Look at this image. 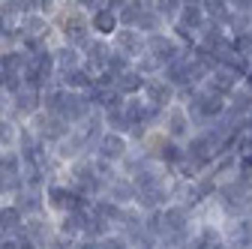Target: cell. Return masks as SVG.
Returning a JSON list of instances; mask_svg holds the SVG:
<instances>
[{"instance_id": "obj_1", "label": "cell", "mask_w": 252, "mask_h": 249, "mask_svg": "<svg viewBox=\"0 0 252 249\" xmlns=\"http://www.w3.org/2000/svg\"><path fill=\"white\" fill-rule=\"evenodd\" d=\"M45 105H48L60 120H66V123H72V120H78V117H84V114L90 111V102H87L84 96H78V93H66V90L48 93V96H45Z\"/></svg>"}, {"instance_id": "obj_2", "label": "cell", "mask_w": 252, "mask_h": 249, "mask_svg": "<svg viewBox=\"0 0 252 249\" xmlns=\"http://www.w3.org/2000/svg\"><path fill=\"white\" fill-rule=\"evenodd\" d=\"M183 54H186V51H183V42H180L177 36L156 33V36L147 39V57H153L162 69H165L168 63H174L177 57H183Z\"/></svg>"}, {"instance_id": "obj_3", "label": "cell", "mask_w": 252, "mask_h": 249, "mask_svg": "<svg viewBox=\"0 0 252 249\" xmlns=\"http://www.w3.org/2000/svg\"><path fill=\"white\" fill-rule=\"evenodd\" d=\"M162 78L174 87V90H195V72H192V51L177 57L174 63H168L162 69Z\"/></svg>"}, {"instance_id": "obj_4", "label": "cell", "mask_w": 252, "mask_h": 249, "mask_svg": "<svg viewBox=\"0 0 252 249\" xmlns=\"http://www.w3.org/2000/svg\"><path fill=\"white\" fill-rule=\"evenodd\" d=\"M192 117H189V111H186V105H171L168 111H165V135L171 138V141H189L195 132H192Z\"/></svg>"}, {"instance_id": "obj_5", "label": "cell", "mask_w": 252, "mask_h": 249, "mask_svg": "<svg viewBox=\"0 0 252 249\" xmlns=\"http://www.w3.org/2000/svg\"><path fill=\"white\" fill-rule=\"evenodd\" d=\"M174 93L177 90L165 78H147V84H144V102L153 105V108H159V111H165L174 102Z\"/></svg>"}, {"instance_id": "obj_6", "label": "cell", "mask_w": 252, "mask_h": 249, "mask_svg": "<svg viewBox=\"0 0 252 249\" xmlns=\"http://www.w3.org/2000/svg\"><path fill=\"white\" fill-rule=\"evenodd\" d=\"M117 54H123V57H144L147 54V39L138 33V30L123 27V30H117Z\"/></svg>"}, {"instance_id": "obj_7", "label": "cell", "mask_w": 252, "mask_h": 249, "mask_svg": "<svg viewBox=\"0 0 252 249\" xmlns=\"http://www.w3.org/2000/svg\"><path fill=\"white\" fill-rule=\"evenodd\" d=\"M162 219H165V237L168 234H189V207L168 204L162 210Z\"/></svg>"}, {"instance_id": "obj_8", "label": "cell", "mask_w": 252, "mask_h": 249, "mask_svg": "<svg viewBox=\"0 0 252 249\" xmlns=\"http://www.w3.org/2000/svg\"><path fill=\"white\" fill-rule=\"evenodd\" d=\"M159 27H162V15L156 12V6H147V3H138V21H135V30L141 33H150V36H156L159 33Z\"/></svg>"}, {"instance_id": "obj_9", "label": "cell", "mask_w": 252, "mask_h": 249, "mask_svg": "<svg viewBox=\"0 0 252 249\" xmlns=\"http://www.w3.org/2000/svg\"><path fill=\"white\" fill-rule=\"evenodd\" d=\"M144 84H147V78H144V72H123V75H117V81H114V90L117 93H135V90H144Z\"/></svg>"}, {"instance_id": "obj_10", "label": "cell", "mask_w": 252, "mask_h": 249, "mask_svg": "<svg viewBox=\"0 0 252 249\" xmlns=\"http://www.w3.org/2000/svg\"><path fill=\"white\" fill-rule=\"evenodd\" d=\"M87 30H90V24L81 15H75V12L63 21V33H66V39H72V42H84L87 39Z\"/></svg>"}, {"instance_id": "obj_11", "label": "cell", "mask_w": 252, "mask_h": 249, "mask_svg": "<svg viewBox=\"0 0 252 249\" xmlns=\"http://www.w3.org/2000/svg\"><path fill=\"white\" fill-rule=\"evenodd\" d=\"M51 204H54V207H60V210H66V213L81 210L78 195H75V192H69V189H63V186H54V189H51Z\"/></svg>"}, {"instance_id": "obj_12", "label": "cell", "mask_w": 252, "mask_h": 249, "mask_svg": "<svg viewBox=\"0 0 252 249\" xmlns=\"http://www.w3.org/2000/svg\"><path fill=\"white\" fill-rule=\"evenodd\" d=\"M99 153H102V159H120L123 153H126V141H123V135H105L102 141H99Z\"/></svg>"}, {"instance_id": "obj_13", "label": "cell", "mask_w": 252, "mask_h": 249, "mask_svg": "<svg viewBox=\"0 0 252 249\" xmlns=\"http://www.w3.org/2000/svg\"><path fill=\"white\" fill-rule=\"evenodd\" d=\"M39 132H42V138H63L66 135V120H60L57 114L54 117H42L39 120Z\"/></svg>"}, {"instance_id": "obj_14", "label": "cell", "mask_w": 252, "mask_h": 249, "mask_svg": "<svg viewBox=\"0 0 252 249\" xmlns=\"http://www.w3.org/2000/svg\"><path fill=\"white\" fill-rule=\"evenodd\" d=\"M93 30H99V33H114L117 30V12H111V9H96L93 12Z\"/></svg>"}, {"instance_id": "obj_15", "label": "cell", "mask_w": 252, "mask_h": 249, "mask_svg": "<svg viewBox=\"0 0 252 249\" xmlns=\"http://www.w3.org/2000/svg\"><path fill=\"white\" fill-rule=\"evenodd\" d=\"M75 180H78L81 195H90V192L99 189V177H96V171H93V168H78L75 171Z\"/></svg>"}, {"instance_id": "obj_16", "label": "cell", "mask_w": 252, "mask_h": 249, "mask_svg": "<svg viewBox=\"0 0 252 249\" xmlns=\"http://www.w3.org/2000/svg\"><path fill=\"white\" fill-rule=\"evenodd\" d=\"M18 228H21V210L3 207L0 210V231H18Z\"/></svg>"}, {"instance_id": "obj_17", "label": "cell", "mask_w": 252, "mask_h": 249, "mask_svg": "<svg viewBox=\"0 0 252 249\" xmlns=\"http://www.w3.org/2000/svg\"><path fill=\"white\" fill-rule=\"evenodd\" d=\"M111 195H114V201H132V198H138L135 186L126 183V180H117V183L111 186Z\"/></svg>"}, {"instance_id": "obj_18", "label": "cell", "mask_w": 252, "mask_h": 249, "mask_svg": "<svg viewBox=\"0 0 252 249\" xmlns=\"http://www.w3.org/2000/svg\"><path fill=\"white\" fill-rule=\"evenodd\" d=\"M84 231H87V234H105V231H108V222L102 219L96 210H93V213L84 216Z\"/></svg>"}, {"instance_id": "obj_19", "label": "cell", "mask_w": 252, "mask_h": 249, "mask_svg": "<svg viewBox=\"0 0 252 249\" xmlns=\"http://www.w3.org/2000/svg\"><path fill=\"white\" fill-rule=\"evenodd\" d=\"M87 54H90V66H93V63H96V66H108V60H111L108 45H102V42H93V45L87 48Z\"/></svg>"}, {"instance_id": "obj_20", "label": "cell", "mask_w": 252, "mask_h": 249, "mask_svg": "<svg viewBox=\"0 0 252 249\" xmlns=\"http://www.w3.org/2000/svg\"><path fill=\"white\" fill-rule=\"evenodd\" d=\"M57 63H60V69H66V75H69V69L78 66V54H75V48H60V51H57Z\"/></svg>"}, {"instance_id": "obj_21", "label": "cell", "mask_w": 252, "mask_h": 249, "mask_svg": "<svg viewBox=\"0 0 252 249\" xmlns=\"http://www.w3.org/2000/svg\"><path fill=\"white\" fill-rule=\"evenodd\" d=\"M15 108H18V111H33V108H36V93H33V90H24V93L18 90Z\"/></svg>"}, {"instance_id": "obj_22", "label": "cell", "mask_w": 252, "mask_h": 249, "mask_svg": "<svg viewBox=\"0 0 252 249\" xmlns=\"http://www.w3.org/2000/svg\"><path fill=\"white\" fill-rule=\"evenodd\" d=\"M108 120H111V126L120 129V132L129 129V120H126V114H123V105H120V108H111V111H108Z\"/></svg>"}, {"instance_id": "obj_23", "label": "cell", "mask_w": 252, "mask_h": 249, "mask_svg": "<svg viewBox=\"0 0 252 249\" xmlns=\"http://www.w3.org/2000/svg\"><path fill=\"white\" fill-rule=\"evenodd\" d=\"M42 27H45V24H42L39 18H27V21H24V33H27V36H39Z\"/></svg>"}, {"instance_id": "obj_24", "label": "cell", "mask_w": 252, "mask_h": 249, "mask_svg": "<svg viewBox=\"0 0 252 249\" xmlns=\"http://www.w3.org/2000/svg\"><path fill=\"white\" fill-rule=\"evenodd\" d=\"M66 84H72V87H87L90 78H87L84 72H69V75H66Z\"/></svg>"}, {"instance_id": "obj_25", "label": "cell", "mask_w": 252, "mask_h": 249, "mask_svg": "<svg viewBox=\"0 0 252 249\" xmlns=\"http://www.w3.org/2000/svg\"><path fill=\"white\" fill-rule=\"evenodd\" d=\"M99 246H102V249H126V240H123V237H105Z\"/></svg>"}, {"instance_id": "obj_26", "label": "cell", "mask_w": 252, "mask_h": 249, "mask_svg": "<svg viewBox=\"0 0 252 249\" xmlns=\"http://www.w3.org/2000/svg\"><path fill=\"white\" fill-rule=\"evenodd\" d=\"M27 231H30V234H33V237H36L39 243L45 240V228L39 225V219H33V222H30V225H27Z\"/></svg>"}, {"instance_id": "obj_27", "label": "cell", "mask_w": 252, "mask_h": 249, "mask_svg": "<svg viewBox=\"0 0 252 249\" xmlns=\"http://www.w3.org/2000/svg\"><path fill=\"white\" fill-rule=\"evenodd\" d=\"M12 141V129H9V123L0 120V144H9Z\"/></svg>"}, {"instance_id": "obj_28", "label": "cell", "mask_w": 252, "mask_h": 249, "mask_svg": "<svg viewBox=\"0 0 252 249\" xmlns=\"http://www.w3.org/2000/svg\"><path fill=\"white\" fill-rule=\"evenodd\" d=\"M78 249H102V246H99V243H90V240H87V243H81Z\"/></svg>"}, {"instance_id": "obj_29", "label": "cell", "mask_w": 252, "mask_h": 249, "mask_svg": "<svg viewBox=\"0 0 252 249\" xmlns=\"http://www.w3.org/2000/svg\"><path fill=\"white\" fill-rule=\"evenodd\" d=\"M0 36H3V18H0Z\"/></svg>"}]
</instances>
